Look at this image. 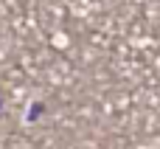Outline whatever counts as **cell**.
I'll use <instances>...</instances> for the list:
<instances>
[{"instance_id": "obj_2", "label": "cell", "mask_w": 160, "mask_h": 149, "mask_svg": "<svg viewBox=\"0 0 160 149\" xmlns=\"http://www.w3.org/2000/svg\"><path fill=\"white\" fill-rule=\"evenodd\" d=\"M3 116H6V99H3V93H0V121H3Z\"/></svg>"}, {"instance_id": "obj_1", "label": "cell", "mask_w": 160, "mask_h": 149, "mask_svg": "<svg viewBox=\"0 0 160 149\" xmlns=\"http://www.w3.org/2000/svg\"><path fill=\"white\" fill-rule=\"evenodd\" d=\"M45 118H48V104H45L39 96H31V99L25 101V107H22L20 121H22L25 127H34V124H42Z\"/></svg>"}]
</instances>
